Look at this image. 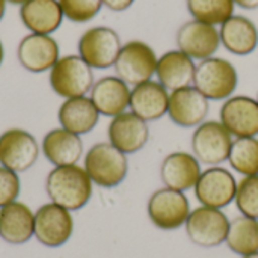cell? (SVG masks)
<instances>
[{"label": "cell", "mask_w": 258, "mask_h": 258, "mask_svg": "<svg viewBox=\"0 0 258 258\" xmlns=\"http://www.w3.org/2000/svg\"><path fill=\"white\" fill-rule=\"evenodd\" d=\"M201 172V163L187 151L169 153L160 165V178L165 187L180 192L195 189Z\"/></svg>", "instance_id": "18"}, {"label": "cell", "mask_w": 258, "mask_h": 258, "mask_svg": "<svg viewBox=\"0 0 258 258\" xmlns=\"http://www.w3.org/2000/svg\"><path fill=\"white\" fill-rule=\"evenodd\" d=\"M20 190L21 183L18 174L0 166V209L17 201Z\"/></svg>", "instance_id": "32"}, {"label": "cell", "mask_w": 258, "mask_h": 258, "mask_svg": "<svg viewBox=\"0 0 258 258\" xmlns=\"http://www.w3.org/2000/svg\"><path fill=\"white\" fill-rule=\"evenodd\" d=\"M157 60L159 57L150 44L132 39L122 44L113 68L116 76L128 86H136L153 80V76H156Z\"/></svg>", "instance_id": "5"}, {"label": "cell", "mask_w": 258, "mask_h": 258, "mask_svg": "<svg viewBox=\"0 0 258 258\" xmlns=\"http://www.w3.org/2000/svg\"><path fill=\"white\" fill-rule=\"evenodd\" d=\"M169 91L157 80H148L132 88L130 112L142 118L145 122L159 121L168 115Z\"/></svg>", "instance_id": "20"}, {"label": "cell", "mask_w": 258, "mask_h": 258, "mask_svg": "<svg viewBox=\"0 0 258 258\" xmlns=\"http://www.w3.org/2000/svg\"><path fill=\"white\" fill-rule=\"evenodd\" d=\"M83 168L95 186L113 189L127 178L128 159L110 142H98L86 151Z\"/></svg>", "instance_id": "2"}, {"label": "cell", "mask_w": 258, "mask_h": 258, "mask_svg": "<svg viewBox=\"0 0 258 258\" xmlns=\"http://www.w3.org/2000/svg\"><path fill=\"white\" fill-rule=\"evenodd\" d=\"M186 6L192 20L212 26H222L236 8L233 0H186Z\"/></svg>", "instance_id": "28"}, {"label": "cell", "mask_w": 258, "mask_h": 258, "mask_svg": "<svg viewBox=\"0 0 258 258\" xmlns=\"http://www.w3.org/2000/svg\"><path fill=\"white\" fill-rule=\"evenodd\" d=\"M237 183L230 169L224 166H209L201 172L194 190L201 206L222 210L236 200Z\"/></svg>", "instance_id": "10"}, {"label": "cell", "mask_w": 258, "mask_h": 258, "mask_svg": "<svg viewBox=\"0 0 258 258\" xmlns=\"http://www.w3.org/2000/svg\"><path fill=\"white\" fill-rule=\"evenodd\" d=\"M107 138L109 142L124 154H135L141 151L150 139L148 122L127 110L112 118L107 127Z\"/></svg>", "instance_id": "17"}, {"label": "cell", "mask_w": 258, "mask_h": 258, "mask_svg": "<svg viewBox=\"0 0 258 258\" xmlns=\"http://www.w3.org/2000/svg\"><path fill=\"white\" fill-rule=\"evenodd\" d=\"M230 222L231 221L222 210L200 206L190 212L184 227L194 245L210 249L225 243Z\"/></svg>", "instance_id": "9"}, {"label": "cell", "mask_w": 258, "mask_h": 258, "mask_svg": "<svg viewBox=\"0 0 258 258\" xmlns=\"http://www.w3.org/2000/svg\"><path fill=\"white\" fill-rule=\"evenodd\" d=\"M100 116L92 100L86 95L63 100L57 112L60 127L79 136L91 133L97 127Z\"/></svg>", "instance_id": "26"}, {"label": "cell", "mask_w": 258, "mask_h": 258, "mask_svg": "<svg viewBox=\"0 0 258 258\" xmlns=\"http://www.w3.org/2000/svg\"><path fill=\"white\" fill-rule=\"evenodd\" d=\"M257 101H258V95H257Z\"/></svg>", "instance_id": "39"}, {"label": "cell", "mask_w": 258, "mask_h": 258, "mask_svg": "<svg viewBox=\"0 0 258 258\" xmlns=\"http://www.w3.org/2000/svg\"><path fill=\"white\" fill-rule=\"evenodd\" d=\"M17 59L20 65L29 73L50 71L60 59V48L51 35H26L17 47Z\"/></svg>", "instance_id": "15"}, {"label": "cell", "mask_w": 258, "mask_h": 258, "mask_svg": "<svg viewBox=\"0 0 258 258\" xmlns=\"http://www.w3.org/2000/svg\"><path fill=\"white\" fill-rule=\"evenodd\" d=\"M239 85L236 67L224 57H209L198 62L194 76V86L209 101H225L234 95Z\"/></svg>", "instance_id": "3"}, {"label": "cell", "mask_w": 258, "mask_h": 258, "mask_svg": "<svg viewBox=\"0 0 258 258\" xmlns=\"http://www.w3.org/2000/svg\"><path fill=\"white\" fill-rule=\"evenodd\" d=\"M177 47L194 60L213 57L221 47L219 29L197 20L186 21L177 30Z\"/></svg>", "instance_id": "14"}, {"label": "cell", "mask_w": 258, "mask_h": 258, "mask_svg": "<svg viewBox=\"0 0 258 258\" xmlns=\"http://www.w3.org/2000/svg\"><path fill=\"white\" fill-rule=\"evenodd\" d=\"M236 6L246 9V11H252L258 8V0H233Z\"/></svg>", "instance_id": "34"}, {"label": "cell", "mask_w": 258, "mask_h": 258, "mask_svg": "<svg viewBox=\"0 0 258 258\" xmlns=\"http://www.w3.org/2000/svg\"><path fill=\"white\" fill-rule=\"evenodd\" d=\"M41 151L45 159L54 166L77 165L83 156V142L79 135H74L62 127L50 130L41 144Z\"/></svg>", "instance_id": "25"}, {"label": "cell", "mask_w": 258, "mask_h": 258, "mask_svg": "<svg viewBox=\"0 0 258 258\" xmlns=\"http://www.w3.org/2000/svg\"><path fill=\"white\" fill-rule=\"evenodd\" d=\"M197 63L186 53L177 50H169L163 53L156 67V77L160 85H163L169 92L192 86Z\"/></svg>", "instance_id": "22"}, {"label": "cell", "mask_w": 258, "mask_h": 258, "mask_svg": "<svg viewBox=\"0 0 258 258\" xmlns=\"http://www.w3.org/2000/svg\"><path fill=\"white\" fill-rule=\"evenodd\" d=\"M101 2H103V6H106L107 9L113 12L127 11L135 3V0H101Z\"/></svg>", "instance_id": "33"}, {"label": "cell", "mask_w": 258, "mask_h": 258, "mask_svg": "<svg viewBox=\"0 0 258 258\" xmlns=\"http://www.w3.org/2000/svg\"><path fill=\"white\" fill-rule=\"evenodd\" d=\"M122 48L116 30L107 26L89 27L82 33L77 42L79 56L94 70H106L115 65Z\"/></svg>", "instance_id": "6"}, {"label": "cell", "mask_w": 258, "mask_h": 258, "mask_svg": "<svg viewBox=\"0 0 258 258\" xmlns=\"http://www.w3.org/2000/svg\"><path fill=\"white\" fill-rule=\"evenodd\" d=\"M209 100L192 85L169 94L168 116L183 128H197L209 115Z\"/></svg>", "instance_id": "16"}, {"label": "cell", "mask_w": 258, "mask_h": 258, "mask_svg": "<svg viewBox=\"0 0 258 258\" xmlns=\"http://www.w3.org/2000/svg\"><path fill=\"white\" fill-rule=\"evenodd\" d=\"M50 86L53 92L63 100L85 97L94 86L92 68L79 56H62L50 70Z\"/></svg>", "instance_id": "4"}, {"label": "cell", "mask_w": 258, "mask_h": 258, "mask_svg": "<svg viewBox=\"0 0 258 258\" xmlns=\"http://www.w3.org/2000/svg\"><path fill=\"white\" fill-rule=\"evenodd\" d=\"M45 190L51 203L76 212L89 203L94 183L83 166H54L45 178Z\"/></svg>", "instance_id": "1"}, {"label": "cell", "mask_w": 258, "mask_h": 258, "mask_svg": "<svg viewBox=\"0 0 258 258\" xmlns=\"http://www.w3.org/2000/svg\"><path fill=\"white\" fill-rule=\"evenodd\" d=\"M130 86L118 76H104L94 83L89 98L100 115L115 118L127 112L130 106Z\"/></svg>", "instance_id": "19"}, {"label": "cell", "mask_w": 258, "mask_h": 258, "mask_svg": "<svg viewBox=\"0 0 258 258\" xmlns=\"http://www.w3.org/2000/svg\"><path fill=\"white\" fill-rule=\"evenodd\" d=\"M35 233V213L20 201L0 209V237L9 245L27 243Z\"/></svg>", "instance_id": "21"}, {"label": "cell", "mask_w": 258, "mask_h": 258, "mask_svg": "<svg viewBox=\"0 0 258 258\" xmlns=\"http://www.w3.org/2000/svg\"><path fill=\"white\" fill-rule=\"evenodd\" d=\"M233 141V136L221 121H204L192 135V154L201 165L221 166L228 160Z\"/></svg>", "instance_id": "8"}, {"label": "cell", "mask_w": 258, "mask_h": 258, "mask_svg": "<svg viewBox=\"0 0 258 258\" xmlns=\"http://www.w3.org/2000/svg\"><path fill=\"white\" fill-rule=\"evenodd\" d=\"M230 166L243 177L258 175V138H237L228 156Z\"/></svg>", "instance_id": "29"}, {"label": "cell", "mask_w": 258, "mask_h": 258, "mask_svg": "<svg viewBox=\"0 0 258 258\" xmlns=\"http://www.w3.org/2000/svg\"><path fill=\"white\" fill-rule=\"evenodd\" d=\"M27 0H6V3H11V5H18V6H21V5H24Z\"/></svg>", "instance_id": "37"}, {"label": "cell", "mask_w": 258, "mask_h": 258, "mask_svg": "<svg viewBox=\"0 0 258 258\" xmlns=\"http://www.w3.org/2000/svg\"><path fill=\"white\" fill-rule=\"evenodd\" d=\"M219 121L237 138L258 136V101L249 95H233L222 103L219 110Z\"/></svg>", "instance_id": "13"}, {"label": "cell", "mask_w": 258, "mask_h": 258, "mask_svg": "<svg viewBox=\"0 0 258 258\" xmlns=\"http://www.w3.org/2000/svg\"><path fill=\"white\" fill-rule=\"evenodd\" d=\"M63 17L73 23H88L103 8L101 0H59Z\"/></svg>", "instance_id": "31"}, {"label": "cell", "mask_w": 258, "mask_h": 258, "mask_svg": "<svg viewBox=\"0 0 258 258\" xmlns=\"http://www.w3.org/2000/svg\"><path fill=\"white\" fill-rule=\"evenodd\" d=\"M5 12H6V0H0V21L5 17Z\"/></svg>", "instance_id": "35"}, {"label": "cell", "mask_w": 258, "mask_h": 258, "mask_svg": "<svg viewBox=\"0 0 258 258\" xmlns=\"http://www.w3.org/2000/svg\"><path fill=\"white\" fill-rule=\"evenodd\" d=\"M190 212V203L186 194L169 187L153 192L147 204L151 224L163 231H174L184 227Z\"/></svg>", "instance_id": "7"}, {"label": "cell", "mask_w": 258, "mask_h": 258, "mask_svg": "<svg viewBox=\"0 0 258 258\" xmlns=\"http://www.w3.org/2000/svg\"><path fill=\"white\" fill-rule=\"evenodd\" d=\"M221 45L234 56H248L258 47L257 24L245 17L234 14L219 29Z\"/></svg>", "instance_id": "23"}, {"label": "cell", "mask_w": 258, "mask_h": 258, "mask_svg": "<svg viewBox=\"0 0 258 258\" xmlns=\"http://www.w3.org/2000/svg\"><path fill=\"white\" fill-rule=\"evenodd\" d=\"M242 258H258V252H255V254H251V255H246V257H242Z\"/></svg>", "instance_id": "38"}, {"label": "cell", "mask_w": 258, "mask_h": 258, "mask_svg": "<svg viewBox=\"0 0 258 258\" xmlns=\"http://www.w3.org/2000/svg\"><path fill=\"white\" fill-rule=\"evenodd\" d=\"M74 233V219L70 210L47 203L35 212V239L47 248L63 246Z\"/></svg>", "instance_id": "11"}, {"label": "cell", "mask_w": 258, "mask_h": 258, "mask_svg": "<svg viewBox=\"0 0 258 258\" xmlns=\"http://www.w3.org/2000/svg\"><path fill=\"white\" fill-rule=\"evenodd\" d=\"M3 59H5V47H3V42L0 39V67L3 63Z\"/></svg>", "instance_id": "36"}, {"label": "cell", "mask_w": 258, "mask_h": 258, "mask_svg": "<svg viewBox=\"0 0 258 258\" xmlns=\"http://www.w3.org/2000/svg\"><path fill=\"white\" fill-rule=\"evenodd\" d=\"M225 243L231 252L240 257L258 252V219L248 216L234 218L230 222Z\"/></svg>", "instance_id": "27"}, {"label": "cell", "mask_w": 258, "mask_h": 258, "mask_svg": "<svg viewBox=\"0 0 258 258\" xmlns=\"http://www.w3.org/2000/svg\"><path fill=\"white\" fill-rule=\"evenodd\" d=\"M63 18L59 0H27L20 6V20L30 33L51 35Z\"/></svg>", "instance_id": "24"}, {"label": "cell", "mask_w": 258, "mask_h": 258, "mask_svg": "<svg viewBox=\"0 0 258 258\" xmlns=\"http://www.w3.org/2000/svg\"><path fill=\"white\" fill-rule=\"evenodd\" d=\"M234 203L242 216L258 219V175L243 177L237 183Z\"/></svg>", "instance_id": "30"}, {"label": "cell", "mask_w": 258, "mask_h": 258, "mask_svg": "<svg viewBox=\"0 0 258 258\" xmlns=\"http://www.w3.org/2000/svg\"><path fill=\"white\" fill-rule=\"evenodd\" d=\"M39 157V144L23 128H8L0 135V166L17 174L29 171Z\"/></svg>", "instance_id": "12"}]
</instances>
